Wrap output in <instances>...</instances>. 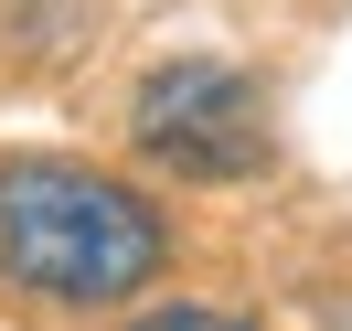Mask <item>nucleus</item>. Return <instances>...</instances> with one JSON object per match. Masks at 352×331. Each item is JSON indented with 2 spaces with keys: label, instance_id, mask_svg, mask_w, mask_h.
Returning a JSON list of instances; mask_svg holds the SVG:
<instances>
[{
  "label": "nucleus",
  "instance_id": "obj_1",
  "mask_svg": "<svg viewBox=\"0 0 352 331\" xmlns=\"http://www.w3.org/2000/svg\"><path fill=\"white\" fill-rule=\"evenodd\" d=\"M0 267H11V288L65 299V310L129 299L160 267V214L139 193H118V182H96V171L32 160V171L0 182Z\"/></svg>",
  "mask_w": 352,
  "mask_h": 331
},
{
  "label": "nucleus",
  "instance_id": "obj_3",
  "mask_svg": "<svg viewBox=\"0 0 352 331\" xmlns=\"http://www.w3.org/2000/svg\"><path fill=\"white\" fill-rule=\"evenodd\" d=\"M129 331H245L235 310H150V321H129Z\"/></svg>",
  "mask_w": 352,
  "mask_h": 331
},
{
  "label": "nucleus",
  "instance_id": "obj_2",
  "mask_svg": "<svg viewBox=\"0 0 352 331\" xmlns=\"http://www.w3.org/2000/svg\"><path fill=\"white\" fill-rule=\"evenodd\" d=\"M129 139L182 182H245L267 171V96L245 86L235 65H160L129 107Z\"/></svg>",
  "mask_w": 352,
  "mask_h": 331
}]
</instances>
